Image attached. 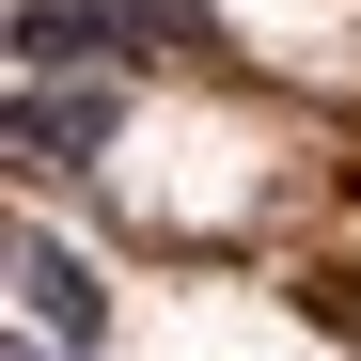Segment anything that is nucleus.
<instances>
[{
	"mask_svg": "<svg viewBox=\"0 0 361 361\" xmlns=\"http://www.w3.org/2000/svg\"><path fill=\"white\" fill-rule=\"evenodd\" d=\"M110 126H126V94H110V79H63V63H16V173H63V157H94Z\"/></svg>",
	"mask_w": 361,
	"mask_h": 361,
	"instance_id": "f257e3e1",
	"label": "nucleus"
},
{
	"mask_svg": "<svg viewBox=\"0 0 361 361\" xmlns=\"http://www.w3.org/2000/svg\"><path fill=\"white\" fill-rule=\"evenodd\" d=\"M189 16H204V0H126V32H142V47H189Z\"/></svg>",
	"mask_w": 361,
	"mask_h": 361,
	"instance_id": "7ed1b4c3",
	"label": "nucleus"
},
{
	"mask_svg": "<svg viewBox=\"0 0 361 361\" xmlns=\"http://www.w3.org/2000/svg\"><path fill=\"white\" fill-rule=\"evenodd\" d=\"M16 314H32V330H63V345H94V314H110V298H94V267H79L47 220H16Z\"/></svg>",
	"mask_w": 361,
	"mask_h": 361,
	"instance_id": "f03ea898",
	"label": "nucleus"
}]
</instances>
